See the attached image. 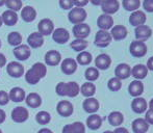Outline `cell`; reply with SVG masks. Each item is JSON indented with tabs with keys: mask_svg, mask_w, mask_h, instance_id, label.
<instances>
[{
	"mask_svg": "<svg viewBox=\"0 0 153 133\" xmlns=\"http://www.w3.org/2000/svg\"><path fill=\"white\" fill-rule=\"evenodd\" d=\"M10 117H12V120L15 123H24L25 121L28 120L29 112L25 107L18 106L13 109Z\"/></svg>",
	"mask_w": 153,
	"mask_h": 133,
	"instance_id": "obj_3",
	"label": "cell"
},
{
	"mask_svg": "<svg viewBox=\"0 0 153 133\" xmlns=\"http://www.w3.org/2000/svg\"><path fill=\"white\" fill-rule=\"evenodd\" d=\"M80 92V87H79L78 83L74 82V81H71V82L65 83V93L66 96L70 98H74Z\"/></svg>",
	"mask_w": 153,
	"mask_h": 133,
	"instance_id": "obj_30",
	"label": "cell"
},
{
	"mask_svg": "<svg viewBox=\"0 0 153 133\" xmlns=\"http://www.w3.org/2000/svg\"><path fill=\"white\" fill-rule=\"evenodd\" d=\"M10 101V97H8V94L4 91H0V105L4 106L6 105Z\"/></svg>",
	"mask_w": 153,
	"mask_h": 133,
	"instance_id": "obj_45",
	"label": "cell"
},
{
	"mask_svg": "<svg viewBox=\"0 0 153 133\" xmlns=\"http://www.w3.org/2000/svg\"><path fill=\"white\" fill-rule=\"evenodd\" d=\"M14 55L18 61H27L30 57L31 51L30 48L28 47V45H19L18 47H15L14 50Z\"/></svg>",
	"mask_w": 153,
	"mask_h": 133,
	"instance_id": "obj_8",
	"label": "cell"
},
{
	"mask_svg": "<svg viewBox=\"0 0 153 133\" xmlns=\"http://www.w3.org/2000/svg\"><path fill=\"white\" fill-rule=\"evenodd\" d=\"M122 5L128 12H135L139 10L141 2H140V0H124L122 2Z\"/></svg>",
	"mask_w": 153,
	"mask_h": 133,
	"instance_id": "obj_40",
	"label": "cell"
},
{
	"mask_svg": "<svg viewBox=\"0 0 153 133\" xmlns=\"http://www.w3.org/2000/svg\"><path fill=\"white\" fill-rule=\"evenodd\" d=\"M56 111L61 117H68L72 115L73 111H74V107H73L72 103L69 102L67 100L59 101L56 105Z\"/></svg>",
	"mask_w": 153,
	"mask_h": 133,
	"instance_id": "obj_7",
	"label": "cell"
},
{
	"mask_svg": "<svg viewBox=\"0 0 153 133\" xmlns=\"http://www.w3.org/2000/svg\"><path fill=\"white\" fill-rule=\"evenodd\" d=\"M0 48H1V41H0Z\"/></svg>",
	"mask_w": 153,
	"mask_h": 133,
	"instance_id": "obj_59",
	"label": "cell"
},
{
	"mask_svg": "<svg viewBox=\"0 0 153 133\" xmlns=\"http://www.w3.org/2000/svg\"><path fill=\"white\" fill-rule=\"evenodd\" d=\"M123 121H124V117L120 111H113V112L109 113L108 122L111 126L118 127V126L122 125Z\"/></svg>",
	"mask_w": 153,
	"mask_h": 133,
	"instance_id": "obj_34",
	"label": "cell"
},
{
	"mask_svg": "<svg viewBox=\"0 0 153 133\" xmlns=\"http://www.w3.org/2000/svg\"><path fill=\"white\" fill-rule=\"evenodd\" d=\"M5 5L8 8V10H13V12L17 13L18 10H22V1L21 0H6Z\"/></svg>",
	"mask_w": 153,
	"mask_h": 133,
	"instance_id": "obj_41",
	"label": "cell"
},
{
	"mask_svg": "<svg viewBox=\"0 0 153 133\" xmlns=\"http://www.w3.org/2000/svg\"><path fill=\"white\" fill-rule=\"evenodd\" d=\"M52 38L57 44H66L70 38V33L66 28H56L52 33Z\"/></svg>",
	"mask_w": 153,
	"mask_h": 133,
	"instance_id": "obj_12",
	"label": "cell"
},
{
	"mask_svg": "<svg viewBox=\"0 0 153 133\" xmlns=\"http://www.w3.org/2000/svg\"><path fill=\"white\" fill-rule=\"evenodd\" d=\"M128 92L130 94V96H132V97H140L144 92V84L140 80H133L129 84Z\"/></svg>",
	"mask_w": 153,
	"mask_h": 133,
	"instance_id": "obj_25",
	"label": "cell"
},
{
	"mask_svg": "<svg viewBox=\"0 0 153 133\" xmlns=\"http://www.w3.org/2000/svg\"><path fill=\"white\" fill-rule=\"evenodd\" d=\"M7 42L10 46L18 47L22 43V35L18 33V31H13V33H8L7 35Z\"/></svg>",
	"mask_w": 153,
	"mask_h": 133,
	"instance_id": "obj_38",
	"label": "cell"
},
{
	"mask_svg": "<svg viewBox=\"0 0 153 133\" xmlns=\"http://www.w3.org/2000/svg\"><path fill=\"white\" fill-rule=\"evenodd\" d=\"M115 75H116V78L120 79V80H121V79L128 78L131 75L130 66L127 65V64H120V65H118L117 68H116Z\"/></svg>",
	"mask_w": 153,
	"mask_h": 133,
	"instance_id": "obj_24",
	"label": "cell"
},
{
	"mask_svg": "<svg viewBox=\"0 0 153 133\" xmlns=\"http://www.w3.org/2000/svg\"><path fill=\"white\" fill-rule=\"evenodd\" d=\"M0 133H2V131H1V129H0Z\"/></svg>",
	"mask_w": 153,
	"mask_h": 133,
	"instance_id": "obj_60",
	"label": "cell"
},
{
	"mask_svg": "<svg viewBox=\"0 0 153 133\" xmlns=\"http://www.w3.org/2000/svg\"><path fill=\"white\" fill-rule=\"evenodd\" d=\"M114 133H129L128 130L126 129V128L124 127H118L117 129L114 131Z\"/></svg>",
	"mask_w": 153,
	"mask_h": 133,
	"instance_id": "obj_51",
	"label": "cell"
},
{
	"mask_svg": "<svg viewBox=\"0 0 153 133\" xmlns=\"http://www.w3.org/2000/svg\"><path fill=\"white\" fill-rule=\"evenodd\" d=\"M103 133H114V132L113 131H104Z\"/></svg>",
	"mask_w": 153,
	"mask_h": 133,
	"instance_id": "obj_58",
	"label": "cell"
},
{
	"mask_svg": "<svg viewBox=\"0 0 153 133\" xmlns=\"http://www.w3.org/2000/svg\"><path fill=\"white\" fill-rule=\"evenodd\" d=\"M68 19L71 23L77 25L83 23V21L87 19V12H85V8L80 7H73L70 10L68 15Z\"/></svg>",
	"mask_w": 153,
	"mask_h": 133,
	"instance_id": "obj_2",
	"label": "cell"
},
{
	"mask_svg": "<svg viewBox=\"0 0 153 133\" xmlns=\"http://www.w3.org/2000/svg\"><path fill=\"white\" fill-rule=\"evenodd\" d=\"M146 22V15L142 10H135L129 17V23H130L132 26H142Z\"/></svg>",
	"mask_w": 153,
	"mask_h": 133,
	"instance_id": "obj_16",
	"label": "cell"
},
{
	"mask_svg": "<svg viewBox=\"0 0 153 133\" xmlns=\"http://www.w3.org/2000/svg\"><path fill=\"white\" fill-rule=\"evenodd\" d=\"M111 64V58L109 57V55L102 53V54H99L98 56L95 59V66H97V70L100 69V70H107L109 68Z\"/></svg>",
	"mask_w": 153,
	"mask_h": 133,
	"instance_id": "obj_19",
	"label": "cell"
},
{
	"mask_svg": "<svg viewBox=\"0 0 153 133\" xmlns=\"http://www.w3.org/2000/svg\"><path fill=\"white\" fill-rule=\"evenodd\" d=\"M59 5L62 10H72L74 6L72 0H59Z\"/></svg>",
	"mask_w": 153,
	"mask_h": 133,
	"instance_id": "obj_44",
	"label": "cell"
},
{
	"mask_svg": "<svg viewBox=\"0 0 153 133\" xmlns=\"http://www.w3.org/2000/svg\"><path fill=\"white\" fill-rule=\"evenodd\" d=\"M36 121L38 124H40V125H47L48 123H50L51 121V115L49 112H47V111H40V112L36 113Z\"/></svg>",
	"mask_w": 153,
	"mask_h": 133,
	"instance_id": "obj_39",
	"label": "cell"
},
{
	"mask_svg": "<svg viewBox=\"0 0 153 133\" xmlns=\"http://www.w3.org/2000/svg\"><path fill=\"white\" fill-rule=\"evenodd\" d=\"M149 107H150V109H151V110H153V99H151V101H150Z\"/></svg>",
	"mask_w": 153,
	"mask_h": 133,
	"instance_id": "obj_55",
	"label": "cell"
},
{
	"mask_svg": "<svg viewBox=\"0 0 153 133\" xmlns=\"http://www.w3.org/2000/svg\"><path fill=\"white\" fill-rule=\"evenodd\" d=\"M2 23H4L7 26H14L18 22V15L17 13L13 12V10H4L3 14L1 16Z\"/></svg>",
	"mask_w": 153,
	"mask_h": 133,
	"instance_id": "obj_20",
	"label": "cell"
},
{
	"mask_svg": "<svg viewBox=\"0 0 153 133\" xmlns=\"http://www.w3.org/2000/svg\"><path fill=\"white\" fill-rule=\"evenodd\" d=\"M62 72L66 75H72L77 70V63L73 58H66L61 64Z\"/></svg>",
	"mask_w": 153,
	"mask_h": 133,
	"instance_id": "obj_13",
	"label": "cell"
},
{
	"mask_svg": "<svg viewBox=\"0 0 153 133\" xmlns=\"http://www.w3.org/2000/svg\"><path fill=\"white\" fill-rule=\"evenodd\" d=\"M80 92L85 97L92 98L93 96L95 95V93H96V86H95V84L92 82H85L81 85Z\"/></svg>",
	"mask_w": 153,
	"mask_h": 133,
	"instance_id": "obj_35",
	"label": "cell"
},
{
	"mask_svg": "<svg viewBox=\"0 0 153 133\" xmlns=\"http://www.w3.org/2000/svg\"><path fill=\"white\" fill-rule=\"evenodd\" d=\"M62 133H85V127L81 122H74L65 126Z\"/></svg>",
	"mask_w": 153,
	"mask_h": 133,
	"instance_id": "obj_23",
	"label": "cell"
},
{
	"mask_svg": "<svg viewBox=\"0 0 153 133\" xmlns=\"http://www.w3.org/2000/svg\"><path fill=\"white\" fill-rule=\"evenodd\" d=\"M38 133H53L49 128H42L38 131Z\"/></svg>",
	"mask_w": 153,
	"mask_h": 133,
	"instance_id": "obj_53",
	"label": "cell"
},
{
	"mask_svg": "<svg viewBox=\"0 0 153 133\" xmlns=\"http://www.w3.org/2000/svg\"><path fill=\"white\" fill-rule=\"evenodd\" d=\"M92 54L88 51H82L76 57V63L81 66H88L92 63Z\"/></svg>",
	"mask_w": 153,
	"mask_h": 133,
	"instance_id": "obj_36",
	"label": "cell"
},
{
	"mask_svg": "<svg viewBox=\"0 0 153 133\" xmlns=\"http://www.w3.org/2000/svg\"><path fill=\"white\" fill-rule=\"evenodd\" d=\"M97 25L100 28V30L107 31V29L113 28V25H114L113 17L105 14L101 15V16H99L98 20H97Z\"/></svg>",
	"mask_w": 153,
	"mask_h": 133,
	"instance_id": "obj_17",
	"label": "cell"
},
{
	"mask_svg": "<svg viewBox=\"0 0 153 133\" xmlns=\"http://www.w3.org/2000/svg\"><path fill=\"white\" fill-rule=\"evenodd\" d=\"M149 129V124L145 121V119H135L132 122V130L134 133H146Z\"/></svg>",
	"mask_w": 153,
	"mask_h": 133,
	"instance_id": "obj_26",
	"label": "cell"
},
{
	"mask_svg": "<svg viewBox=\"0 0 153 133\" xmlns=\"http://www.w3.org/2000/svg\"><path fill=\"white\" fill-rule=\"evenodd\" d=\"M61 61H62V55L56 50H50L45 54V63L48 66H55L61 63Z\"/></svg>",
	"mask_w": 153,
	"mask_h": 133,
	"instance_id": "obj_15",
	"label": "cell"
},
{
	"mask_svg": "<svg viewBox=\"0 0 153 133\" xmlns=\"http://www.w3.org/2000/svg\"><path fill=\"white\" fill-rule=\"evenodd\" d=\"M88 3H89V1H87V0H82V1L76 0V1H73V5H75V7H80V8H82Z\"/></svg>",
	"mask_w": 153,
	"mask_h": 133,
	"instance_id": "obj_48",
	"label": "cell"
},
{
	"mask_svg": "<svg viewBox=\"0 0 153 133\" xmlns=\"http://www.w3.org/2000/svg\"><path fill=\"white\" fill-rule=\"evenodd\" d=\"M21 17H22L23 21H25L26 23H30L36 18V12L32 6L26 5L21 10Z\"/></svg>",
	"mask_w": 153,
	"mask_h": 133,
	"instance_id": "obj_27",
	"label": "cell"
},
{
	"mask_svg": "<svg viewBox=\"0 0 153 133\" xmlns=\"http://www.w3.org/2000/svg\"><path fill=\"white\" fill-rule=\"evenodd\" d=\"M88 45H89V43L85 40H78V38H76L73 42H71L70 47L74 51H76V52H82V51H85L87 49Z\"/></svg>",
	"mask_w": 153,
	"mask_h": 133,
	"instance_id": "obj_37",
	"label": "cell"
},
{
	"mask_svg": "<svg viewBox=\"0 0 153 133\" xmlns=\"http://www.w3.org/2000/svg\"><path fill=\"white\" fill-rule=\"evenodd\" d=\"M126 35H127V29L123 25H116V26H114L111 28V38H114V40L116 41L123 40V38H126Z\"/></svg>",
	"mask_w": 153,
	"mask_h": 133,
	"instance_id": "obj_29",
	"label": "cell"
},
{
	"mask_svg": "<svg viewBox=\"0 0 153 133\" xmlns=\"http://www.w3.org/2000/svg\"><path fill=\"white\" fill-rule=\"evenodd\" d=\"M47 74V68L44 64L36 63L33 66L29 69L25 74V80L27 83L31 85H34L39 83V81L42 78H44Z\"/></svg>",
	"mask_w": 153,
	"mask_h": 133,
	"instance_id": "obj_1",
	"label": "cell"
},
{
	"mask_svg": "<svg viewBox=\"0 0 153 133\" xmlns=\"http://www.w3.org/2000/svg\"><path fill=\"white\" fill-rule=\"evenodd\" d=\"M134 33H135L137 41H141V42H143V41L147 40V38H149L150 36H151L152 30L149 26H147V25H142V26L135 27Z\"/></svg>",
	"mask_w": 153,
	"mask_h": 133,
	"instance_id": "obj_18",
	"label": "cell"
},
{
	"mask_svg": "<svg viewBox=\"0 0 153 133\" xmlns=\"http://www.w3.org/2000/svg\"><path fill=\"white\" fill-rule=\"evenodd\" d=\"M102 125V119L98 115H92L87 119V126L91 130H97Z\"/></svg>",
	"mask_w": 153,
	"mask_h": 133,
	"instance_id": "obj_33",
	"label": "cell"
},
{
	"mask_svg": "<svg viewBox=\"0 0 153 133\" xmlns=\"http://www.w3.org/2000/svg\"><path fill=\"white\" fill-rule=\"evenodd\" d=\"M38 29H39V33H41L43 36L49 35V34H51L53 33V30H54V25H53V22L50 19L45 18L42 19L39 22Z\"/></svg>",
	"mask_w": 153,
	"mask_h": 133,
	"instance_id": "obj_10",
	"label": "cell"
},
{
	"mask_svg": "<svg viewBox=\"0 0 153 133\" xmlns=\"http://www.w3.org/2000/svg\"><path fill=\"white\" fill-rule=\"evenodd\" d=\"M131 108L135 113H143L147 110V102L144 98H134L131 102Z\"/></svg>",
	"mask_w": 153,
	"mask_h": 133,
	"instance_id": "obj_22",
	"label": "cell"
},
{
	"mask_svg": "<svg viewBox=\"0 0 153 133\" xmlns=\"http://www.w3.org/2000/svg\"><path fill=\"white\" fill-rule=\"evenodd\" d=\"M143 6L145 10L149 13H153V0H145L143 3Z\"/></svg>",
	"mask_w": 153,
	"mask_h": 133,
	"instance_id": "obj_46",
	"label": "cell"
},
{
	"mask_svg": "<svg viewBox=\"0 0 153 133\" xmlns=\"http://www.w3.org/2000/svg\"><path fill=\"white\" fill-rule=\"evenodd\" d=\"M145 121L147 122L148 124H153V110H151V109L147 110V112H146Z\"/></svg>",
	"mask_w": 153,
	"mask_h": 133,
	"instance_id": "obj_47",
	"label": "cell"
},
{
	"mask_svg": "<svg viewBox=\"0 0 153 133\" xmlns=\"http://www.w3.org/2000/svg\"><path fill=\"white\" fill-rule=\"evenodd\" d=\"M111 43V33L105 30H99L95 36V45L100 48H105Z\"/></svg>",
	"mask_w": 153,
	"mask_h": 133,
	"instance_id": "obj_6",
	"label": "cell"
},
{
	"mask_svg": "<svg viewBox=\"0 0 153 133\" xmlns=\"http://www.w3.org/2000/svg\"><path fill=\"white\" fill-rule=\"evenodd\" d=\"M25 101H26V104L31 108H38L42 105V98L36 93L28 94L25 98Z\"/></svg>",
	"mask_w": 153,
	"mask_h": 133,
	"instance_id": "obj_31",
	"label": "cell"
},
{
	"mask_svg": "<svg viewBox=\"0 0 153 133\" xmlns=\"http://www.w3.org/2000/svg\"><path fill=\"white\" fill-rule=\"evenodd\" d=\"M2 25V19H1V16H0V27H1Z\"/></svg>",
	"mask_w": 153,
	"mask_h": 133,
	"instance_id": "obj_57",
	"label": "cell"
},
{
	"mask_svg": "<svg viewBox=\"0 0 153 133\" xmlns=\"http://www.w3.org/2000/svg\"><path fill=\"white\" fill-rule=\"evenodd\" d=\"M147 69H149V70L153 71V56L150 57V58L148 59V61H147Z\"/></svg>",
	"mask_w": 153,
	"mask_h": 133,
	"instance_id": "obj_52",
	"label": "cell"
},
{
	"mask_svg": "<svg viewBox=\"0 0 153 133\" xmlns=\"http://www.w3.org/2000/svg\"><path fill=\"white\" fill-rule=\"evenodd\" d=\"M6 72L13 78H20L24 75V66L18 61H10L6 66Z\"/></svg>",
	"mask_w": 153,
	"mask_h": 133,
	"instance_id": "obj_5",
	"label": "cell"
},
{
	"mask_svg": "<svg viewBox=\"0 0 153 133\" xmlns=\"http://www.w3.org/2000/svg\"><path fill=\"white\" fill-rule=\"evenodd\" d=\"M85 79H87L89 82L95 81L99 78V71L97 70L96 68H88L87 70H85Z\"/></svg>",
	"mask_w": 153,
	"mask_h": 133,
	"instance_id": "obj_42",
	"label": "cell"
},
{
	"mask_svg": "<svg viewBox=\"0 0 153 133\" xmlns=\"http://www.w3.org/2000/svg\"><path fill=\"white\" fill-rule=\"evenodd\" d=\"M90 33H91V28L85 23L74 25V27H73V34L78 40H85V38L90 35Z\"/></svg>",
	"mask_w": 153,
	"mask_h": 133,
	"instance_id": "obj_9",
	"label": "cell"
},
{
	"mask_svg": "<svg viewBox=\"0 0 153 133\" xmlns=\"http://www.w3.org/2000/svg\"><path fill=\"white\" fill-rule=\"evenodd\" d=\"M8 97H10V100H12L13 102H22L26 98V94H25V91L22 87L16 86L10 89Z\"/></svg>",
	"mask_w": 153,
	"mask_h": 133,
	"instance_id": "obj_21",
	"label": "cell"
},
{
	"mask_svg": "<svg viewBox=\"0 0 153 133\" xmlns=\"http://www.w3.org/2000/svg\"><path fill=\"white\" fill-rule=\"evenodd\" d=\"M6 119V115H5V111L3 109H0V124H2Z\"/></svg>",
	"mask_w": 153,
	"mask_h": 133,
	"instance_id": "obj_50",
	"label": "cell"
},
{
	"mask_svg": "<svg viewBox=\"0 0 153 133\" xmlns=\"http://www.w3.org/2000/svg\"><path fill=\"white\" fill-rule=\"evenodd\" d=\"M131 75L134 77L137 80H141L144 79L148 75V69L146 66L144 65H137L133 66V69L131 70Z\"/></svg>",
	"mask_w": 153,
	"mask_h": 133,
	"instance_id": "obj_32",
	"label": "cell"
},
{
	"mask_svg": "<svg viewBox=\"0 0 153 133\" xmlns=\"http://www.w3.org/2000/svg\"><path fill=\"white\" fill-rule=\"evenodd\" d=\"M82 107L85 112L93 113V115H94L99 109V102H98V100L95 99V98H88V99H85L83 101Z\"/></svg>",
	"mask_w": 153,
	"mask_h": 133,
	"instance_id": "obj_28",
	"label": "cell"
},
{
	"mask_svg": "<svg viewBox=\"0 0 153 133\" xmlns=\"http://www.w3.org/2000/svg\"><path fill=\"white\" fill-rule=\"evenodd\" d=\"M107 86H108V89H111V91H113V92L120 91V89L122 87L121 80H120V79H118V78H116V77L111 78L108 80V83H107Z\"/></svg>",
	"mask_w": 153,
	"mask_h": 133,
	"instance_id": "obj_43",
	"label": "cell"
},
{
	"mask_svg": "<svg viewBox=\"0 0 153 133\" xmlns=\"http://www.w3.org/2000/svg\"><path fill=\"white\" fill-rule=\"evenodd\" d=\"M5 4V0H0V6L4 5Z\"/></svg>",
	"mask_w": 153,
	"mask_h": 133,
	"instance_id": "obj_56",
	"label": "cell"
},
{
	"mask_svg": "<svg viewBox=\"0 0 153 133\" xmlns=\"http://www.w3.org/2000/svg\"><path fill=\"white\" fill-rule=\"evenodd\" d=\"M120 7V3L118 0H105L101 3V10L105 15H113L118 12Z\"/></svg>",
	"mask_w": 153,
	"mask_h": 133,
	"instance_id": "obj_11",
	"label": "cell"
},
{
	"mask_svg": "<svg viewBox=\"0 0 153 133\" xmlns=\"http://www.w3.org/2000/svg\"><path fill=\"white\" fill-rule=\"evenodd\" d=\"M93 4H95V5H101V3H102V1H92Z\"/></svg>",
	"mask_w": 153,
	"mask_h": 133,
	"instance_id": "obj_54",
	"label": "cell"
},
{
	"mask_svg": "<svg viewBox=\"0 0 153 133\" xmlns=\"http://www.w3.org/2000/svg\"><path fill=\"white\" fill-rule=\"evenodd\" d=\"M27 44H28L29 48H40L44 45V36L39 33H32L27 38Z\"/></svg>",
	"mask_w": 153,
	"mask_h": 133,
	"instance_id": "obj_14",
	"label": "cell"
},
{
	"mask_svg": "<svg viewBox=\"0 0 153 133\" xmlns=\"http://www.w3.org/2000/svg\"><path fill=\"white\" fill-rule=\"evenodd\" d=\"M130 53L132 56L134 57H143L146 55L147 53V46L144 42H141V41H133L130 44Z\"/></svg>",
	"mask_w": 153,
	"mask_h": 133,
	"instance_id": "obj_4",
	"label": "cell"
},
{
	"mask_svg": "<svg viewBox=\"0 0 153 133\" xmlns=\"http://www.w3.org/2000/svg\"><path fill=\"white\" fill-rule=\"evenodd\" d=\"M6 65V57L4 54H2V53H0V69L2 68V66H4Z\"/></svg>",
	"mask_w": 153,
	"mask_h": 133,
	"instance_id": "obj_49",
	"label": "cell"
}]
</instances>
